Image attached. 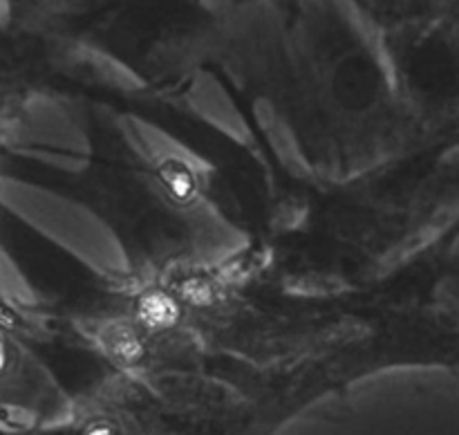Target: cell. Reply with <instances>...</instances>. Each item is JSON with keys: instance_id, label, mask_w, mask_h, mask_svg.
<instances>
[{"instance_id": "cell-1", "label": "cell", "mask_w": 459, "mask_h": 435, "mask_svg": "<svg viewBox=\"0 0 459 435\" xmlns=\"http://www.w3.org/2000/svg\"><path fill=\"white\" fill-rule=\"evenodd\" d=\"M0 211L99 276L130 272V256L115 229L83 202L16 175H0Z\"/></svg>"}, {"instance_id": "cell-2", "label": "cell", "mask_w": 459, "mask_h": 435, "mask_svg": "<svg viewBox=\"0 0 459 435\" xmlns=\"http://www.w3.org/2000/svg\"><path fill=\"white\" fill-rule=\"evenodd\" d=\"M393 48L399 67L424 108L459 124V12L444 9L437 16L394 30Z\"/></svg>"}, {"instance_id": "cell-3", "label": "cell", "mask_w": 459, "mask_h": 435, "mask_svg": "<svg viewBox=\"0 0 459 435\" xmlns=\"http://www.w3.org/2000/svg\"><path fill=\"white\" fill-rule=\"evenodd\" d=\"M4 148L13 155L76 170L88 164L90 137L70 108L48 94L27 99L4 124Z\"/></svg>"}, {"instance_id": "cell-4", "label": "cell", "mask_w": 459, "mask_h": 435, "mask_svg": "<svg viewBox=\"0 0 459 435\" xmlns=\"http://www.w3.org/2000/svg\"><path fill=\"white\" fill-rule=\"evenodd\" d=\"M65 399L34 366L30 354L0 327V424L31 429L39 422H56Z\"/></svg>"}, {"instance_id": "cell-5", "label": "cell", "mask_w": 459, "mask_h": 435, "mask_svg": "<svg viewBox=\"0 0 459 435\" xmlns=\"http://www.w3.org/2000/svg\"><path fill=\"white\" fill-rule=\"evenodd\" d=\"M184 99H186L188 108L200 119L213 126L218 133L227 135L240 146L251 148L255 144L251 126L247 124V117L242 115L233 94L229 92L227 85L220 81L215 72L206 70V67H197L191 79H188Z\"/></svg>"}, {"instance_id": "cell-6", "label": "cell", "mask_w": 459, "mask_h": 435, "mask_svg": "<svg viewBox=\"0 0 459 435\" xmlns=\"http://www.w3.org/2000/svg\"><path fill=\"white\" fill-rule=\"evenodd\" d=\"M354 12L372 27H399L426 21L444 12V0H348Z\"/></svg>"}, {"instance_id": "cell-7", "label": "cell", "mask_w": 459, "mask_h": 435, "mask_svg": "<svg viewBox=\"0 0 459 435\" xmlns=\"http://www.w3.org/2000/svg\"><path fill=\"white\" fill-rule=\"evenodd\" d=\"M124 130L126 137L130 139V144L137 146L139 152H143L151 160H160V161H169L170 166L179 164L188 170H195L202 166V160L191 152L188 148H184L178 139L169 137L164 130L155 128L148 121L137 119V117H128L124 121Z\"/></svg>"}, {"instance_id": "cell-8", "label": "cell", "mask_w": 459, "mask_h": 435, "mask_svg": "<svg viewBox=\"0 0 459 435\" xmlns=\"http://www.w3.org/2000/svg\"><path fill=\"white\" fill-rule=\"evenodd\" d=\"M448 290H451L455 309H459V236L451 249V285H448Z\"/></svg>"}, {"instance_id": "cell-9", "label": "cell", "mask_w": 459, "mask_h": 435, "mask_svg": "<svg viewBox=\"0 0 459 435\" xmlns=\"http://www.w3.org/2000/svg\"><path fill=\"white\" fill-rule=\"evenodd\" d=\"M40 3H48V0H0V7H3L4 16H13L18 7L22 4H40Z\"/></svg>"}]
</instances>
